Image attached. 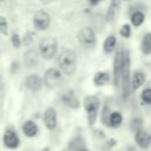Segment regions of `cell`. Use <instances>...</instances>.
I'll list each match as a JSON object with an SVG mask.
<instances>
[{
  "instance_id": "obj_1",
  "label": "cell",
  "mask_w": 151,
  "mask_h": 151,
  "mask_svg": "<svg viewBox=\"0 0 151 151\" xmlns=\"http://www.w3.org/2000/svg\"><path fill=\"white\" fill-rule=\"evenodd\" d=\"M58 63L64 73L72 74L77 67V55L71 50H64L58 57Z\"/></svg>"
},
{
  "instance_id": "obj_2",
  "label": "cell",
  "mask_w": 151,
  "mask_h": 151,
  "mask_svg": "<svg viewBox=\"0 0 151 151\" xmlns=\"http://www.w3.org/2000/svg\"><path fill=\"white\" fill-rule=\"evenodd\" d=\"M99 106H100V101H99L98 97H96V96H87L84 99V107L87 113V119H88L90 125L94 124L97 116H98Z\"/></svg>"
},
{
  "instance_id": "obj_3",
  "label": "cell",
  "mask_w": 151,
  "mask_h": 151,
  "mask_svg": "<svg viewBox=\"0 0 151 151\" xmlns=\"http://www.w3.org/2000/svg\"><path fill=\"white\" fill-rule=\"evenodd\" d=\"M58 50V41L53 37L44 38L39 44V52L44 59H51L54 57Z\"/></svg>"
},
{
  "instance_id": "obj_4",
  "label": "cell",
  "mask_w": 151,
  "mask_h": 151,
  "mask_svg": "<svg viewBox=\"0 0 151 151\" xmlns=\"http://www.w3.org/2000/svg\"><path fill=\"white\" fill-rule=\"evenodd\" d=\"M125 52L126 50H124L123 47H119L116 52V57L113 60V83L116 86H118L122 80V71H123L124 60H125Z\"/></svg>"
},
{
  "instance_id": "obj_5",
  "label": "cell",
  "mask_w": 151,
  "mask_h": 151,
  "mask_svg": "<svg viewBox=\"0 0 151 151\" xmlns=\"http://www.w3.org/2000/svg\"><path fill=\"white\" fill-rule=\"evenodd\" d=\"M63 80V76L61 72L57 68H48L47 71H45L44 73V78L42 81L47 87H55L58 86Z\"/></svg>"
},
{
  "instance_id": "obj_6",
  "label": "cell",
  "mask_w": 151,
  "mask_h": 151,
  "mask_svg": "<svg viewBox=\"0 0 151 151\" xmlns=\"http://www.w3.org/2000/svg\"><path fill=\"white\" fill-rule=\"evenodd\" d=\"M78 41L85 47H92L96 45V33L91 27H83L78 32Z\"/></svg>"
},
{
  "instance_id": "obj_7",
  "label": "cell",
  "mask_w": 151,
  "mask_h": 151,
  "mask_svg": "<svg viewBox=\"0 0 151 151\" xmlns=\"http://www.w3.org/2000/svg\"><path fill=\"white\" fill-rule=\"evenodd\" d=\"M50 22H51V18H50V14L42 9L34 13V17H33V25H34V28L38 29V31H44L46 29L48 26H50Z\"/></svg>"
},
{
  "instance_id": "obj_8",
  "label": "cell",
  "mask_w": 151,
  "mask_h": 151,
  "mask_svg": "<svg viewBox=\"0 0 151 151\" xmlns=\"http://www.w3.org/2000/svg\"><path fill=\"white\" fill-rule=\"evenodd\" d=\"M145 80H146V76L143 71H140V70L134 71L131 76V90L132 91L138 90L139 87H142L144 85Z\"/></svg>"
},
{
  "instance_id": "obj_9",
  "label": "cell",
  "mask_w": 151,
  "mask_h": 151,
  "mask_svg": "<svg viewBox=\"0 0 151 151\" xmlns=\"http://www.w3.org/2000/svg\"><path fill=\"white\" fill-rule=\"evenodd\" d=\"M44 122L45 125L48 130H54L57 126V113L54 111V109L52 107H47L45 113H44Z\"/></svg>"
},
{
  "instance_id": "obj_10",
  "label": "cell",
  "mask_w": 151,
  "mask_h": 151,
  "mask_svg": "<svg viewBox=\"0 0 151 151\" xmlns=\"http://www.w3.org/2000/svg\"><path fill=\"white\" fill-rule=\"evenodd\" d=\"M19 138L13 130H7L4 134V144L9 149H15L19 145Z\"/></svg>"
},
{
  "instance_id": "obj_11",
  "label": "cell",
  "mask_w": 151,
  "mask_h": 151,
  "mask_svg": "<svg viewBox=\"0 0 151 151\" xmlns=\"http://www.w3.org/2000/svg\"><path fill=\"white\" fill-rule=\"evenodd\" d=\"M25 85L31 91H38V90H40V87L42 85V80H41V78L39 76L31 74L25 79Z\"/></svg>"
},
{
  "instance_id": "obj_12",
  "label": "cell",
  "mask_w": 151,
  "mask_h": 151,
  "mask_svg": "<svg viewBox=\"0 0 151 151\" xmlns=\"http://www.w3.org/2000/svg\"><path fill=\"white\" fill-rule=\"evenodd\" d=\"M134 140L136 143L138 144V146H140L142 149H146L149 145H150V142H151V137L143 130H139L136 132V136H134Z\"/></svg>"
},
{
  "instance_id": "obj_13",
  "label": "cell",
  "mask_w": 151,
  "mask_h": 151,
  "mask_svg": "<svg viewBox=\"0 0 151 151\" xmlns=\"http://www.w3.org/2000/svg\"><path fill=\"white\" fill-rule=\"evenodd\" d=\"M61 100H63V103L65 105H67V106H70L72 109H77L79 106V101H78L76 94L72 91H68V92L64 93L63 97H61Z\"/></svg>"
},
{
  "instance_id": "obj_14",
  "label": "cell",
  "mask_w": 151,
  "mask_h": 151,
  "mask_svg": "<svg viewBox=\"0 0 151 151\" xmlns=\"http://www.w3.org/2000/svg\"><path fill=\"white\" fill-rule=\"evenodd\" d=\"M120 1L122 0H111L107 13H106V20L107 21H112L116 18V15L119 11V7H120Z\"/></svg>"
},
{
  "instance_id": "obj_15",
  "label": "cell",
  "mask_w": 151,
  "mask_h": 151,
  "mask_svg": "<svg viewBox=\"0 0 151 151\" xmlns=\"http://www.w3.org/2000/svg\"><path fill=\"white\" fill-rule=\"evenodd\" d=\"M140 50H142V53L145 55L151 54V32H147L143 35L142 42H140Z\"/></svg>"
},
{
  "instance_id": "obj_16",
  "label": "cell",
  "mask_w": 151,
  "mask_h": 151,
  "mask_svg": "<svg viewBox=\"0 0 151 151\" xmlns=\"http://www.w3.org/2000/svg\"><path fill=\"white\" fill-rule=\"evenodd\" d=\"M38 58H39V54H38V51L35 50H29L28 52L25 53V64L27 67H33L37 65L38 63Z\"/></svg>"
},
{
  "instance_id": "obj_17",
  "label": "cell",
  "mask_w": 151,
  "mask_h": 151,
  "mask_svg": "<svg viewBox=\"0 0 151 151\" xmlns=\"http://www.w3.org/2000/svg\"><path fill=\"white\" fill-rule=\"evenodd\" d=\"M109 80H110V74H109V72H106V71H99V72H97V73L94 74V77H93V83H94L97 86H103V85H105Z\"/></svg>"
},
{
  "instance_id": "obj_18",
  "label": "cell",
  "mask_w": 151,
  "mask_h": 151,
  "mask_svg": "<svg viewBox=\"0 0 151 151\" xmlns=\"http://www.w3.org/2000/svg\"><path fill=\"white\" fill-rule=\"evenodd\" d=\"M22 131L27 137H34L38 133V126L32 120H27L24 125H22Z\"/></svg>"
},
{
  "instance_id": "obj_19",
  "label": "cell",
  "mask_w": 151,
  "mask_h": 151,
  "mask_svg": "<svg viewBox=\"0 0 151 151\" xmlns=\"http://www.w3.org/2000/svg\"><path fill=\"white\" fill-rule=\"evenodd\" d=\"M117 46V39L114 35H109L105 41H104V45H103V50L105 53H112L114 51Z\"/></svg>"
},
{
  "instance_id": "obj_20",
  "label": "cell",
  "mask_w": 151,
  "mask_h": 151,
  "mask_svg": "<svg viewBox=\"0 0 151 151\" xmlns=\"http://www.w3.org/2000/svg\"><path fill=\"white\" fill-rule=\"evenodd\" d=\"M145 20V14L143 11H134L131 14V24L134 27H139Z\"/></svg>"
},
{
  "instance_id": "obj_21",
  "label": "cell",
  "mask_w": 151,
  "mask_h": 151,
  "mask_svg": "<svg viewBox=\"0 0 151 151\" xmlns=\"http://www.w3.org/2000/svg\"><path fill=\"white\" fill-rule=\"evenodd\" d=\"M123 122V116L120 114V112H111L109 114V125L112 127H118L120 126Z\"/></svg>"
},
{
  "instance_id": "obj_22",
  "label": "cell",
  "mask_w": 151,
  "mask_h": 151,
  "mask_svg": "<svg viewBox=\"0 0 151 151\" xmlns=\"http://www.w3.org/2000/svg\"><path fill=\"white\" fill-rule=\"evenodd\" d=\"M140 98L145 104H151V87H147V88L143 90V92L140 94Z\"/></svg>"
},
{
  "instance_id": "obj_23",
  "label": "cell",
  "mask_w": 151,
  "mask_h": 151,
  "mask_svg": "<svg viewBox=\"0 0 151 151\" xmlns=\"http://www.w3.org/2000/svg\"><path fill=\"white\" fill-rule=\"evenodd\" d=\"M131 32H132V28H131V26L129 25V24H124L123 26H122V28H120V35L122 37H124V38H130V35H131Z\"/></svg>"
},
{
  "instance_id": "obj_24",
  "label": "cell",
  "mask_w": 151,
  "mask_h": 151,
  "mask_svg": "<svg viewBox=\"0 0 151 151\" xmlns=\"http://www.w3.org/2000/svg\"><path fill=\"white\" fill-rule=\"evenodd\" d=\"M33 38H34V33H33V32H27V33L25 34V37L22 38V44H24L25 46L31 45L32 41H33Z\"/></svg>"
},
{
  "instance_id": "obj_25",
  "label": "cell",
  "mask_w": 151,
  "mask_h": 151,
  "mask_svg": "<svg viewBox=\"0 0 151 151\" xmlns=\"http://www.w3.org/2000/svg\"><path fill=\"white\" fill-rule=\"evenodd\" d=\"M140 127H142V119H140V118H134V119L131 122V129L137 132V131L140 130Z\"/></svg>"
},
{
  "instance_id": "obj_26",
  "label": "cell",
  "mask_w": 151,
  "mask_h": 151,
  "mask_svg": "<svg viewBox=\"0 0 151 151\" xmlns=\"http://www.w3.org/2000/svg\"><path fill=\"white\" fill-rule=\"evenodd\" d=\"M7 28H8L7 20L4 17H0V33L1 34H7Z\"/></svg>"
},
{
  "instance_id": "obj_27",
  "label": "cell",
  "mask_w": 151,
  "mask_h": 151,
  "mask_svg": "<svg viewBox=\"0 0 151 151\" xmlns=\"http://www.w3.org/2000/svg\"><path fill=\"white\" fill-rule=\"evenodd\" d=\"M11 40H12V44H13V46H14L15 48H18V47L20 46V44H21V41H20V37H19L18 34H13L12 38H11Z\"/></svg>"
},
{
  "instance_id": "obj_28",
  "label": "cell",
  "mask_w": 151,
  "mask_h": 151,
  "mask_svg": "<svg viewBox=\"0 0 151 151\" xmlns=\"http://www.w3.org/2000/svg\"><path fill=\"white\" fill-rule=\"evenodd\" d=\"M101 1H104V0H90V4H91V5H98V4L101 2Z\"/></svg>"
},
{
  "instance_id": "obj_29",
  "label": "cell",
  "mask_w": 151,
  "mask_h": 151,
  "mask_svg": "<svg viewBox=\"0 0 151 151\" xmlns=\"http://www.w3.org/2000/svg\"><path fill=\"white\" fill-rule=\"evenodd\" d=\"M42 4H50V2H52V1H55V0H40Z\"/></svg>"
},
{
  "instance_id": "obj_30",
  "label": "cell",
  "mask_w": 151,
  "mask_h": 151,
  "mask_svg": "<svg viewBox=\"0 0 151 151\" xmlns=\"http://www.w3.org/2000/svg\"><path fill=\"white\" fill-rule=\"evenodd\" d=\"M74 151H87V150H86L85 147L81 146V147H79V149H77V150H74Z\"/></svg>"
},
{
  "instance_id": "obj_31",
  "label": "cell",
  "mask_w": 151,
  "mask_h": 151,
  "mask_svg": "<svg viewBox=\"0 0 151 151\" xmlns=\"http://www.w3.org/2000/svg\"><path fill=\"white\" fill-rule=\"evenodd\" d=\"M63 151H67V150H63Z\"/></svg>"
},
{
  "instance_id": "obj_32",
  "label": "cell",
  "mask_w": 151,
  "mask_h": 151,
  "mask_svg": "<svg viewBox=\"0 0 151 151\" xmlns=\"http://www.w3.org/2000/svg\"><path fill=\"white\" fill-rule=\"evenodd\" d=\"M0 83H1V78H0Z\"/></svg>"
},
{
  "instance_id": "obj_33",
  "label": "cell",
  "mask_w": 151,
  "mask_h": 151,
  "mask_svg": "<svg viewBox=\"0 0 151 151\" xmlns=\"http://www.w3.org/2000/svg\"><path fill=\"white\" fill-rule=\"evenodd\" d=\"M0 1H4V0H0Z\"/></svg>"
}]
</instances>
